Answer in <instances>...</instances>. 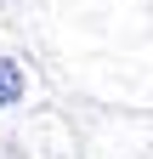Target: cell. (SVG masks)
<instances>
[{
    "mask_svg": "<svg viewBox=\"0 0 153 159\" xmlns=\"http://www.w3.org/2000/svg\"><path fill=\"white\" fill-rule=\"evenodd\" d=\"M28 91V80H23V68L11 63V57H0V108H11L17 97Z\"/></svg>",
    "mask_w": 153,
    "mask_h": 159,
    "instance_id": "cell-1",
    "label": "cell"
}]
</instances>
